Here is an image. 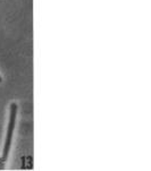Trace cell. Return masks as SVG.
<instances>
[{"label": "cell", "mask_w": 151, "mask_h": 171, "mask_svg": "<svg viewBox=\"0 0 151 171\" xmlns=\"http://www.w3.org/2000/svg\"><path fill=\"white\" fill-rule=\"evenodd\" d=\"M16 114H17V104L12 103L10 104V114H9V124H8V129L6 134V141H5V147L2 152V161H6L9 154V150L12 146L13 134L15 129V124H16Z\"/></svg>", "instance_id": "cell-1"}, {"label": "cell", "mask_w": 151, "mask_h": 171, "mask_svg": "<svg viewBox=\"0 0 151 171\" xmlns=\"http://www.w3.org/2000/svg\"><path fill=\"white\" fill-rule=\"evenodd\" d=\"M1 82H2V78H1V77H0V83H1Z\"/></svg>", "instance_id": "cell-2"}]
</instances>
